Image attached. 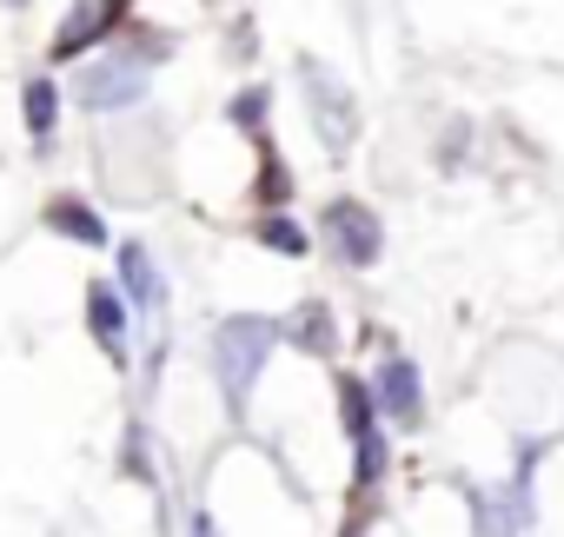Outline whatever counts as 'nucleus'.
<instances>
[{
	"label": "nucleus",
	"mask_w": 564,
	"mask_h": 537,
	"mask_svg": "<svg viewBox=\"0 0 564 537\" xmlns=\"http://www.w3.org/2000/svg\"><path fill=\"white\" fill-rule=\"evenodd\" d=\"M272 346H279V326L259 319V313H232V319L213 326V379H219V392H226L232 412H246V398H252Z\"/></svg>",
	"instance_id": "obj_1"
},
{
	"label": "nucleus",
	"mask_w": 564,
	"mask_h": 537,
	"mask_svg": "<svg viewBox=\"0 0 564 537\" xmlns=\"http://www.w3.org/2000/svg\"><path fill=\"white\" fill-rule=\"evenodd\" d=\"M319 232L333 239V252H339L346 265H372V259H379V245H386V232H379L372 206H359V199H333V206L319 212Z\"/></svg>",
	"instance_id": "obj_2"
},
{
	"label": "nucleus",
	"mask_w": 564,
	"mask_h": 537,
	"mask_svg": "<svg viewBox=\"0 0 564 537\" xmlns=\"http://www.w3.org/2000/svg\"><path fill=\"white\" fill-rule=\"evenodd\" d=\"M127 8H133V0H74L67 21L54 28V61H80L87 47H100V41L120 28Z\"/></svg>",
	"instance_id": "obj_3"
},
{
	"label": "nucleus",
	"mask_w": 564,
	"mask_h": 537,
	"mask_svg": "<svg viewBox=\"0 0 564 537\" xmlns=\"http://www.w3.org/2000/svg\"><path fill=\"white\" fill-rule=\"evenodd\" d=\"M140 94H147V54H133V61H100V67L80 74V100H87L94 113H107V107H133Z\"/></svg>",
	"instance_id": "obj_4"
},
{
	"label": "nucleus",
	"mask_w": 564,
	"mask_h": 537,
	"mask_svg": "<svg viewBox=\"0 0 564 537\" xmlns=\"http://www.w3.org/2000/svg\"><path fill=\"white\" fill-rule=\"evenodd\" d=\"M87 332H94V346H100L113 365H127V306H120V293H113L107 280L87 286Z\"/></svg>",
	"instance_id": "obj_5"
},
{
	"label": "nucleus",
	"mask_w": 564,
	"mask_h": 537,
	"mask_svg": "<svg viewBox=\"0 0 564 537\" xmlns=\"http://www.w3.org/2000/svg\"><path fill=\"white\" fill-rule=\"evenodd\" d=\"M306 87H313V120H326V140H333V146H346V140H352V127H359L352 94H346L326 67H313V61H306Z\"/></svg>",
	"instance_id": "obj_6"
},
{
	"label": "nucleus",
	"mask_w": 564,
	"mask_h": 537,
	"mask_svg": "<svg viewBox=\"0 0 564 537\" xmlns=\"http://www.w3.org/2000/svg\"><path fill=\"white\" fill-rule=\"evenodd\" d=\"M372 398H379L399 425H419V418H425V398H419V365H412V359H386V365H379Z\"/></svg>",
	"instance_id": "obj_7"
},
{
	"label": "nucleus",
	"mask_w": 564,
	"mask_h": 537,
	"mask_svg": "<svg viewBox=\"0 0 564 537\" xmlns=\"http://www.w3.org/2000/svg\"><path fill=\"white\" fill-rule=\"evenodd\" d=\"M120 286H127V299H133L140 313H153V306L166 299V280H160V265H153L147 245H120Z\"/></svg>",
	"instance_id": "obj_8"
},
{
	"label": "nucleus",
	"mask_w": 564,
	"mask_h": 537,
	"mask_svg": "<svg viewBox=\"0 0 564 537\" xmlns=\"http://www.w3.org/2000/svg\"><path fill=\"white\" fill-rule=\"evenodd\" d=\"M47 226H54V232H67V239H80V245H107V219H100L87 199H74V193L47 199Z\"/></svg>",
	"instance_id": "obj_9"
},
{
	"label": "nucleus",
	"mask_w": 564,
	"mask_h": 537,
	"mask_svg": "<svg viewBox=\"0 0 564 537\" xmlns=\"http://www.w3.org/2000/svg\"><path fill=\"white\" fill-rule=\"evenodd\" d=\"M21 113H28V133H34V146H47L54 140V127H61V87L41 74V80H28L21 87Z\"/></svg>",
	"instance_id": "obj_10"
},
{
	"label": "nucleus",
	"mask_w": 564,
	"mask_h": 537,
	"mask_svg": "<svg viewBox=\"0 0 564 537\" xmlns=\"http://www.w3.org/2000/svg\"><path fill=\"white\" fill-rule=\"evenodd\" d=\"M286 332H293L300 352H333V313H326V306H300Z\"/></svg>",
	"instance_id": "obj_11"
},
{
	"label": "nucleus",
	"mask_w": 564,
	"mask_h": 537,
	"mask_svg": "<svg viewBox=\"0 0 564 537\" xmlns=\"http://www.w3.org/2000/svg\"><path fill=\"white\" fill-rule=\"evenodd\" d=\"M286 193H293L286 160L272 153V140H259V199H265V206H286Z\"/></svg>",
	"instance_id": "obj_12"
},
{
	"label": "nucleus",
	"mask_w": 564,
	"mask_h": 537,
	"mask_svg": "<svg viewBox=\"0 0 564 537\" xmlns=\"http://www.w3.org/2000/svg\"><path fill=\"white\" fill-rule=\"evenodd\" d=\"M339 405H346V431H352V438L379 431V425H372V405H379V398H372L359 379H339Z\"/></svg>",
	"instance_id": "obj_13"
},
{
	"label": "nucleus",
	"mask_w": 564,
	"mask_h": 537,
	"mask_svg": "<svg viewBox=\"0 0 564 537\" xmlns=\"http://www.w3.org/2000/svg\"><path fill=\"white\" fill-rule=\"evenodd\" d=\"M259 239H265L272 252H286V259H300V252H306V232H300L286 212H265V219H259Z\"/></svg>",
	"instance_id": "obj_14"
},
{
	"label": "nucleus",
	"mask_w": 564,
	"mask_h": 537,
	"mask_svg": "<svg viewBox=\"0 0 564 537\" xmlns=\"http://www.w3.org/2000/svg\"><path fill=\"white\" fill-rule=\"evenodd\" d=\"M352 445H359V484H372V478L386 471V438L366 431V438H352Z\"/></svg>",
	"instance_id": "obj_15"
},
{
	"label": "nucleus",
	"mask_w": 564,
	"mask_h": 537,
	"mask_svg": "<svg viewBox=\"0 0 564 537\" xmlns=\"http://www.w3.org/2000/svg\"><path fill=\"white\" fill-rule=\"evenodd\" d=\"M265 107H272V100H265V87H252V94H239V100H232V120H239V127H259V120H265Z\"/></svg>",
	"instance_id": "obj_16"
},
{
	"label": "nucleus",
	"mask_w": 564,
	"mask_h": 537,
	"mask_svg": "<svg viewBox=\"0 0 564 537\" xmlns=\"http://www.w3.org/2000/svg\"><path fill=\"white\" fill-rule=\"evenodd\" d=\"M193 537H219V524H213V517L199 511V517H193Z\"/></svg>",
	"instance_id": "obj_17"
}]
</instances>
